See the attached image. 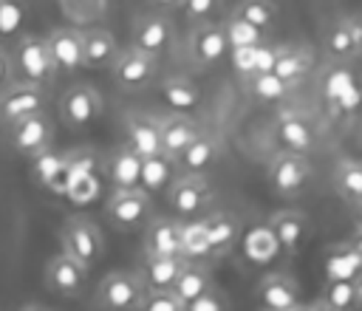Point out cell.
I'll return each mask as SVG.
<instances>
[{
    "mask_svg": "<svg viewBox=\"0 0 362 311\" xmlns=\"http://www.w3.org/2000/svg\"><path fill=\"white\" fill-rule=\"evenodd\" d=\"M288 88H291V85H288L286 79H280L277 74H272V71L246 76V90H249L257 102H269V105H274V102H280V99L288 93Z\"/></svg>",
    "mask_w": 362,
    "mask_h": 311,
    "instance_id": "e575fe53",
    "label": "cell"
},
{
    "mask_svg": "<svg viewBox=\"0 0 362 311\" xmlns=\"http://www.w3.org/2000/svg\"><path fill=\"white\" fill-rule=\"evenodd\" d=\"M204 226H206V237H209V246H212V257H221L235 246L238 223L232 221V215L215 212V215L204 218Z\"/></svg>",
    "mask_w": 362,
    "mask_h": 311,
    "instance_id": "d6a6232c",
    "label": "cell"
},
{
    "mask_svg": "<svg viewBox=\"0 0 362 311\" xmlns=\"http://www.w3.org/2000/svg\"><path fill=\"white\" fill-rule=\"evenodd\" d=\"M325 51L334 62H345L362 54V17H339L325 34Z\"/></svg>",
    "mask_w": 362,
    "mask_h": 311,
    "instance_id": "e0dca14e",
    "label": "cell"
},
{
    "mask_svg": "<svg viewBox=\"0 0 362 311\" xmlns=\"http://www.w3.org/2000/svg\"><path fill=\"white\" fill-rule=\"evenodd\" d=\"M359 274H362V254H356L348 240L337 243L325 254V277L328 280H356Z\"/></svg>",
    "mask_w": 362,
    "mask_h": 311,
    "instance_id": "f546056e",
    "label": "cell"
},
{
    "mask_svg": "<svg viewBox=\"0 0 362 311\" xmlns=\"http://www.w3.org/2000/svg\"><path fill=\"white\" fill-rule=\"evenodd\" d=\"M34 113H45V88L25 79H11L0 90V124L11 127Z\"/></svg>",
    "mask_w": 362,
    "mask_h": 311,
    "instance_id": "5b68a950",
    "label": "cell"
},
{
    "mask_svg": "<svg viewBox=\"0 0 362 311\" xmlns=\"http://www.w3.org/2000/svg\"><path fill=\"white\" fill-rule=\"evenodd\" d=\"M311 308H314V311H337V308H331V305H328V303H322V300H314V303H311Z\"/></svg>",
    "mask_w": 362,
    "mask_h": 311,
    "instance_id": "c3c4849f",
    "label": "cell"
},
{
    "mask_svg": "<svg viewBox=\"0 0 362 311\" xmlns=\"http://www.w3.org/2000/svg\"><path fill=\"white\" fill-rule=\"evenodd\" d=\"M45 286L59 294V297H79V291L85 288V280H88V269H82L74 257H68L65 252L54 254L48 263H45Z\"/></svg>",
    "mask_w": 362,
    "mask_h": 311,
    "instance_id": "5bb4252c",
    "label": "cell"
},
{
    "mask_svg": "<svg viewBox=\"0 0 362 311\" xmlns=\"http://www.w3.org/2000/svg\"><path fill=\"white\" fill-rule=\"evenodd\" d=\"M288 311H314V308H311V303H303V300H300V303H297V305H291Z\"/></svg>",
    "mask_w": 362,
    "mask_h": 311,
    "instance_id": "f907efd6",
    "label": "cell"
},
{
    "mask_svg": "<svg viewBox=\"0 0 362 311\" xmlns=\"http://www.w3.org/2000/svg\"><path fill=\"white\" fill-rule=\"evenodd\" d=\"M351 246H354V252L356 254H362V229H354V235H351V240H348Z\"/></svg>",
    "mask_w": 362,
    "mask_h": 311,
    "instance_id": "bcb514c9",
    "label": "cell"
},
{
    "mask_svg": "<svg viewBox=\"0 0 362 311\" xmlns=\"http://www.w3.org/2000/svg\"><path fill=\"white\" fill-rule=\"evenodd\" d=\"M59 116L71 130H85L102 116V96L90 85H71L59 99Z\"/></svg>",
    "mask_w": 362,
    "mask_h": 311,
    "instance_id": "9c48e42d",
    "label": "cell"
},
{
    "mask_svg": "<svg viewBox=\"0 0 362 311\" xmlns=\"http://www.w3.org/2000/svg\"><path fill=\"white\" fill-rule=\"evenodd\" d=\"M139 311H187V305L173 291H147Z\"/></svg>",
    "mask_w": 362,
    "mask_h": 311,
    "instance_id": "b9f144b4",
    "label": "cell"
},
{
    "mask_svg": "<svg viewBox=\"0 0 362 311\" xmlns=\"http://www.w3.org/2000/svg\"><path fill=\"white\" fill-rule=\"evenodd\" d=\"M48 54L57 74H74L82 68V31L76 28H54L48 37Z\"/></svg>",
    "mask_w": 362,
    "mask_h": 311,
    "instance_id": "ac0fdd59",
    "label": "cell"
},
{
    "mask_svg": "<svg viewBox=\"0 0 362 311\" xmlns=\"http://www.w3.org/2000/svg\"><path fill=\"white\" fill-rule=\"evenodd\" d=\"M257 303L260 311H288L291 305L300 303V286L288 271L266 274L257 288Z\"/></svg>",
    "mask_w": 362,
    "mask_h": 311,
    "instance_id": "2e32d148",
    "label": "cell"
},
{
    "mask_svg": "<svg viewBox=\"0 0 362 311\" xmlns=\"http://www.w3.org/2000/svg\"><path fill=\"white\" fill-rule=\"evenodd\" d=\"M119 57V42L107 28L82 31V68H113Z\"/></svg>",
    "mask_w": 362,
    "mask_h": 311,
    "instance_id": "7402d4cb",
    "label": "cell"
},
{
    "mask_svg": "<svg viewBox=\"0 0 362 311\" xmlns=\"http://www.w3.org/2000/svg\"><path fill=\"white\" fill-rule=\"evenodd\" d=\"M308 68H311V51H308V48H300V45H280L272 74H277L280 79H286L288 85H294L297 79L305 76Z\"/></svg>",
    "mask_w": 362,
    "mask_h": 311,
    "instance_id": "4dcf8cb0",
    "label": "cell"
},
{
    "mask_svg": "<svg viewBox=\"0 0 362 311\" xmlns=\"http://www.w3.org/2000/svg\"><path fill=\"white\" fill-rule=\"evenodd\" d=\"M51 136H54V130H51V122L45 113H34L8 127V144L14 153H23V156H37V153L48 150Z\"/></svg>",
    "mask_w": 362,
    "mask_h": 311,
    "instance_id": "7c38bea8",
    "label": "cell"
},
{
    "mask_svg": "<svg viewBox=\"0 0 362 311\" xmlns=\"http://www.w3.org/2000/svg\"><path fill=\"white\" fill-rule=\"evenodd\" d=\"M322 99L342 113H354L362 102V88L348 62H331L322 74Z\"/></svg>",
    "mask_w": 362,
    "mask_h": 311,
    "instance_id": "8992f818",
    "label": "cell"
},
{
    "mask_svg": "<svg viewBox=\"0 0 362 311\" xmlns=\"http://www.w3.org/2000/svg\"><path fill=\"white\" fill-rule=\"evenodd\" d=\"M266 178H269V187L283 195V198H291L297 195L308 178H311V164L305 156H297V153H277L272 161H269V170H266Z\"/></svg>",
    "mask_w": 362,
    "mask_h": 311,
    "instance_id": "52a82bcc",
    "label": "cell"
},
{
    "mask_svg": "<svg viewBox=\"0 0 362 311\" xmlns=\"http://www.w3.org/2000/svg\"><path fill=\"white\" fill-rule=\"evenodd\" d=\"M354 297H356V308H362V274L354 280Z\"/></svg>",
    "mask_w": 362,
    "mask_h": 311,
    "instance_id": "7dc6e473",
    "label": "cell"
},
{
    "mask_svg": "<svg viewBox=\"0 0 362 311\" xmlns=\"http://www.w3.org/2000/svg\"><path fill=\"white\" fill-rule=\"evenodd\" d=\"M147 288L136 271H110L96 286V308L102 311H139Z\"/></svg>",
    "mask_w": 362,
    "mask_h": 311,
    "instance_id": "7a4b0ae2",
    "label": "cell"
},
{
    "mask_svg": "<svg viewBox=\"0 0 362 311\" xmlns=\"http://www.w3.org/2000/svg\"><path fill=\"white\" fill-rule=\"evenodd\" d=\"M25 20V6L23 0H0V37H11L20 31Z\"/></svg>",
    "mask_w": 362,
    "mask_h": 311,
    "instance_id": "60d3db41",
    "label": "cell"
},
{
    "mask_svg": "<svg viewBox=\"0 0 362 311\" xmlns=\"http://www.w3.org/2000/svg\"><path fill=\"white\" fill-rule=\"evenodd\" d=\"M150 212H153V201L141 187L133 189H113L110 198L105 201V215L110 221V226L116 229H139L150 223Z\"/></svg>",
    "mask_w": 362,
    "mask_h": 311,
    "instance_id": "277c9868",
    "label": "cell"
},
{
    "mask_svg": "<svg viewBox=\"0 0 362 311\" xmlns=\"http://www.w3.org/2000/svg\"><path fill=\"white\" fill-rule=\"evenodd\" d=\"M209 288H212V274H209V269H206L204 263L187 260L184 269H181V274H178V280L173 283L170 291H173L184 305H189L192 300H198V297L206 294Z\"/></svg>",
    "mask_w": 362,
    "mask_h": 311,
    "instance_id": "4316f807",
    "label": "cell"
},
{
    "mask_svg": "<svg viewBox=\"0 0 362 311\" xmlns=\"http://www.w3.org/2000/svg\"><path fill=\"white\" fill-rule=\"evenodd\" d=\"M223 0H181V8L189 20L195 23H209V17H215V11L221 8Z\"/></svg>",
    "mask_w": 362,
    "mask_h": 311,
    "instance_id": "7bdbcfd3",
    "label": "cell"
},
{
    "mask_svg": "<svg viewBox=\"0 0 362 311\" xmlns=\"http://www.w3.org/2000/svg\"><path fill=\"white\" fill-rule=\"evenodd\" d=\"M274 141H277L280 153L305 156L314 147V127L300 113H283L274 122Z\"/></svg>",
    "mask_w": 362,
    "mask_h": 311,
    "instance_id": "ffe728a7",
    "label": "cell"
},
{
    "mask_svg": "<svg viewBox=\"0 0 362 311\" xmlns=\"http://www.w3.org/2000/svg\"><path fill=\"white\" fill-rule=\"evenodd\" d=\"M184 263L187 260L181 254H175V257H144V266L139 271L141 286L147 291H170L173 283L178 280Z\"/></svg>",
    "mask_w": 362,
    "mask_h": 311,
    "instance_id": "484cf974",
    "label": "cell"
},
{
    "mask_svg": "<svg viewBox=\"0 0 362 311\" xmlns=\"http://www.w3.org/2000/svg\"><path fill=\"white\" fill-rule=\"evenodd\" d=\"M20 311H51V308H45V305H37V303H34V305H25V308H20Z\"/></svg>",
    "mask_w": 362,
    "mask_h": 311,
    "instance_id": "f5cc1de1",
    "label": "cell"
},
{
    "mask_svg": "<svg viewBox=\"0 0 362 311\" xmlns=\"http://www.w3.org/2000/svg\"><path fill=\"white\" fill-rule=\"evenodd\" d=\"M59 240H62V252L68 257H74L88 271L102 257V235H99L96 223L90 218H85V215L68 218L65 226H62V232H59Z\"/></svg>",
    "mask_w": 362,
    "mask_h": 311,
    "instance_id": "3957f363",
    "label": "cell"
},
{
    "mask_svg": "<svg viewBox=\"0 0 362 311\" xmlns=\"http://www.w3.org/2000/svg\"><path fill=\"white\" fill-rule=\"evenodd\" d=\"M156 74H158V57H150L136 48L119 51V57L110 68V76L122 90H141L144 85H150L156 79Z\"/></svg>",
    "mask_w": 362,
    "mask_h": 311,
    "instance_id": "ba28073f",
    "label": "cell"
},
{
    "mask_svg": "<svg viewBox=\"0 0 362 311\" xmlns=\"http://www.w3.org/2000/svg\"><path fill=\"white\" fill-rule=\"evenodd\" d=\"M144 254L147 257H175V254H181V221L153 218L144 229Z\"/></svg>",
    "mask_w": 362,
    "mask_h": 311,
    "instance_id": "d6986e66",
    "label": "cell"
},
{
    "mask_svg": "<svg viewBox=\"0 0 362 311\" xmlns=\"http://www.w3.org/2000/svg\"><path fill=\"white\" fill-rule=\"evenodd\" d=\"M354 218H356V229H362V204L354 206Z\"/></svg>",
    "mask_w": 362,
    "mask_h": 311,
    "instance_id": "816d5d0a",
    "label": "cell"
},
{
    "mask_svg": "<svg viewBox=\"0 0 362 311\" xmlns=\"http://www.w3.org/2000/svg\"><path fill=\"white\" fill-rule=\"evenodd\" d=\"M11 65L14 71L20 74V79L25 82H34V85H48L54 76H57V68L51 62V54H48V42L45 37H37V34H23L17 37L14 48H11Z\"/></svg>",
    "mask_w": 362,
    "mask_h": 311,
    "instance_id": "6da1fadb",
    "label": "cell"
},
{
    "mask_svg": "<svg viewBox=\"0 0 362 311\" xmlns=\"http://www.w3.org/2000/svg\"><path fill=\"white\" fill-rule=\"evenodd\" d=\"M68 172H71V170H68ZM99 189H102L99 175H68L65 198H68L71 204L85 206V204H93V201L99 198Z\"/></svg>",
    "mask_w": 362,
    "mask_h": 311,
    "instance_id": "f35d334b",
    "label": "cell"
},
{
    "mask_svg": "<svg viewBox=\"0 0 362 311\" xmlns=\"http://www.w3.org/2000/svg\"><path fill=\"white\" fill-rule=\"evenodd\" d=\"M65 167V153H54V150H42L37 156H31V175L40 187L51 189V184L57 181L59 170Z\"/></svg>",
    "mask_w": 362,
    "mask_h": 311,
    "instance_id": "74e56055",
    "label": "cell"
},
{
    "mask_svg": "<svg viewBox=\"0 0 362 311\" xmlns=\"http://www.w3.org/2000/svg\"><path fill=\"white\" fill-rule=\"evenodd\" d=\"M212 201V189L204 175H175L167 187V204L178 218H195Z\"/></svg>",
    "mask_w": 362,
    "mask_h": 311,
    "instance_id": "30bf717a",
    "label": "cell"
},
{
    "mask_svg": "<svg viewBox=\"0 0 362 311\" xmlns=\"http://www.w3.org/2000/svg\"><path fill=\"white\" fill-rule=\"evenodd\" d=\"M232 14L246 20L249 25H255L260 31H269L274 25V20H277V6L272 0H240Z\"/></svg>",
    "mask_w": 362,
    "mask_h": 311,
    "instance_id": "d590c367",
    "label": "cell"
},
{
    "mask_svg": "<svg viewBox=\"0 0 362 311\" xmlns=\"http://www.w3.org/2000/svg\"><path fill=\"white\" fill-rule=\"evenodd\" d=\"M187 311H229V303H226L223 291H218V288L212 286L206 294H201L198 300H192V303L187 305Z\"/></svg>",
    "mask_w": 362,
    "mask_h": 311,
    "instance_id": "ee69618b",
    "label": "cell"
},
{
    "mask_svg": "<svg viewBox=\"0 0 362 311\" xmlns=\"http://www.w3.org/2000/svg\"><path fill=\"white\" fill-rule=\"evenodd\" d=\"M102 167H105L107 181L113 184V189H133V187H139V178H141V156H136L133 150L119 147V150L107 153L102 158Z\"/></svg>",
    "mask_w": 362,
    "mask_h": 311,
    "instance_id": "603a6c76",
    "label": "cell"
},
{
    "mask_svg": "<svg viewBox=\"0 0 362 311\" xmlns=\"http://www.w3.org/2000/svg\"><path fill=\"white\" fill-rule=\"evenodd\" d=\"M173 40V23L161 11H144L133 23V42L130 48L144 51L150 57H158Z\"/></svg>",
    "mask_w": 362,
    "mask_h": 311,
    "instance_id": "8fae6325",
    "label": "cell"
},
{
    "mask_svg": "<svg viewBox=\"0 0 362 311\" xmlns=\"http://www.w3.org/2000/svg\"><path fill=\"white\" fill-rule=\"evenodd\" d=\"M218 153H221L218 139L209 133H198L195 141L175 158V167L181 170V175H204L215 164Z\"/></svg>",
    "mask_w": 362,
    "mask_h": 311,
    "instance_id": "d4e9b609",
    "label": "cell"
},
{
    "mask_svg": "<svg viewBox=\"0 0 362 311\" xmlns=\"http://www.w3.org/2000/svg\"><path fill=\"white\" fill-rule=\"evenodd\" d=\"M124 147L136 156L147 158L161 153V133H158V116L153 113H127L124 116Z\"/></svg>",
    "mask_w": 362,
    "mask_h": 311,
    "instance_id": "4fadbf2b",
    "label": "cell"
},
{
    "mask_svg": "<svg viewBox=\"0 0 362 311\" xmlns=\"http://www.w3.org/2000/svg\"><path fill=\"white\" fill-rule=\"evenodd\" d=\"M189 54L201 68L218 65L229 54V42L221 23H198L189 34Z\"/></svg>",
    "mask_w": 362,
    "mask_h": 311,
    "instance_id": "9a60e30c",
    "label": "cell"
},
{
    "mask_svg": "<svg viewBox=\"0 0 362 311\" xmlns=\"http://www.w3.org/2000/svg\"><path fill=\"white\" fill-rule=\"evenodd\" d=\"M14 79V65H11V57L0 48V90Z\"/></svg>",
    "mask_w": 362,
    "mask_h": 311,
    "instance_id": "f6af8a7d",
    "label": "cell"
},
{
    "mask_svg": "<svg viewBox=\"0 0 362 311\" xmlns=\"http://www.w3.org/2000/svg\"><path fill=\"white\" fill-rule=\"evenodd\" d=\"M221 25H223L229 51H232V48H249V45H260V42H266V31L249 25L246 20H240V17H235V14H229Z\"/></svg>",
    "mask_w": 362,
    "mask_h": 311,
    "instance_id": "8d00e7d4",
    "label": "cell"
},
{
    "mask_svg": "<svg viewBox=\"0 0 362 311\" xmlns=\"http://www.w3.org/2000/svg\"><path fill=\"white\" fill-rule=\"evenodd\" d=\"M156 6H161V8H175V6H181V0H153Z\"/></svg>",
    "mask_w": 362,
    "mask_h": 311,
    "instance_id": "681fc988",
    "label": "cell"
},
{
    "mask_svg": "<svg viewBox=\"0 0 362 311\" xmlns=\"http://www.w3.org/2000/svg\"><path fill=\"white\" fill-rule=\"evenodd\" d=\"M331 184H334L337 195L345 204H351V206L362 204V161L359 158H342V161H337V167L331 172Z\"/></svg>",
    "mask_w": 362,
    "mask_h": 311,
    "instance_id": "83f0119b",
    "label": "cell"
},
{
    "mask_svg": "<svg viewBox=\"0 0 362 311\" xmlns=\"http://www.w3.org/2000/svg\"><path fill=\"white\" fill-rule=\"evenodd\" d=\"M181 257L184 260H206L212 257V246H209V237H206V226L204 221H181Z\"/></svg>",
    "mask_w": 362,
    "mask_h": 311,
    "instance_id": "836d02e7",
    "label": "cell"
},
{
    "mask_svg": "<svg viewBox=\"0 0 362 311\" xmlns=\"http://www.w3.org/2000/svg\"><path fill=\"white\" fill-rule=\"evenodd\" d=\"M269 226L274 232V240L288 254H297L303 240H305V235H308V218L300 209H280V212H274Z\"/></svg>",
    "mask_w": 362,
    "mask_h": 311,
    "instance_id": "cb8c5ba5",
    "label": "cell"
},
{
    "mask_svg": "<svg viewBox=\"0 0 362 311\" xmlns=\"http://www.w3.org/2000/svg\"><path fill=\"white\" fill-rule=\"evenodd\" d=\"M322 303H328L337 311H354L356 308V297H354V280H328L325 291L320 297Z\"/></svg>",
    "mask_w": 362,
    "mask_h": 311,
    "instance_id": "ab89813d",
    "label": "cell"
},
{
    "mask_svg": "<svg viewBox=\"0 0 362 311\" xmlns=\"http://www.w3.org/2000/svg\"><path fill=\"white\" fill-rule=\"evenodd\" d=\"M158 133H161V153L170 158H178L201 133L198 124L192 119H187L184 113H170L158 119Z\"/></svg>",
    "mask_w": 362,
    "mask_h": 311,
    "instance_id": "44dd1931",
    "label": "cell"
},
{
    "mask_svg": "<svg viewBox=\"0 0 362 311\" xmlns=\"http://www.w3.org/2000/svg\"><path fill=\"white\" fill-rule=\"evenodd\" d=\"M158 93H161V99H164V105H170L173 110H192V107H198V102H201V90H198V85H192L189 79H184V76H170V79H164L161 85H158Z\"/></svg>",
    "mask_w": 362,
    "mask_h": 311,
    "instance_id": "1f68e13d",
    "label": "cell"
},
{
    "mask_svg": "<svg viewBox=\"0 0 362 311\" xmlns=\"http://www.w3.org/2000/svg\"><path fill=\"white\" fill-rule=\"evenodd\" d=\"M173 181H175V158H170V156H164V153H156V156L141 158V178H139V187H141L147 195L167 189Z\"/></svg>",
    "mask_w": 362,
    "mask_h": 311,
    "instance_id": "f1b7e54d",
    "label": "cell"
}]
</instances>
